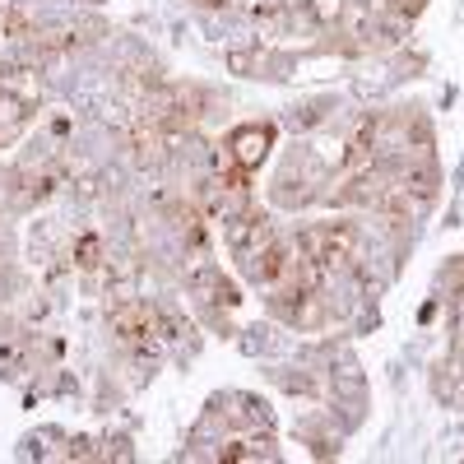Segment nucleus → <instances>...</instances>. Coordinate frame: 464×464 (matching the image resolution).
Returning <instances> with one entry per match:
<instances>
[{"label": "nucleus", "mask_w": 464, "mask_h": 464, "mask_svg": "<svg viewBox=\"0 0 464 464\" xmlns=\"http://www.w3.org/2000/svg\"><path fill=\"white\" fill-rule=\"evenodd\" d=\"M265 149H269V130L265 126H246V130L232 135V153H237L242 168H256L265 159Z\"/></svg>", "instance_id": "obj_1"}, {"label": "nucleus", "mask_w": 464, "mask_h": 464, "mask_svg": "<svg viewBox=\"0 0 464 464\" xmlns=\"http://www.w3.org/2000/svg\"><path fill=\"white\" fill-rule=\"evenodd\" d=\"M404 5H409V10H413V5H422V0H404Z\"/></svg>", "instance_id": "obj_2"}]
</instances>
